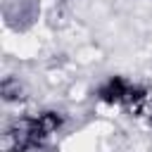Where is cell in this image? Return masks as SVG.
Returning <instances> with one entry per match:
<instances>
[{
    "label": "cell",
    "instance_id": "7a4b0ae2",
    "mask_svg": "<svg viewBox=\"0 0 152 152\" xmlns=\"http://www.w3.org/2000/svg\"><path fill=\"white\" fill-rule=\"evenodd\" d=\"M19 93H21V88H19V83L14 78H5L2 81V97L5 100H17V97H21Z\"/></svg>",
    "mask_w": 152,
    "mask_h": 152
},
{
    "label": "cell",
    "instance_id": "6da1fadb",
    "mask_svg": "<svg viewBox=\"0 0 152 152\" xmlns=\"http://www.w3.org/2000/svg\"><path fill=\"white\" fill-rule=\"evenodd\" d=\"M131 88L133 86H128L121 76H114V78H109L102 88H100V97L104 100V102H126L128 100V95H131Z\"/></svg>",
    "mask_w": 152,
    "mask_h": 152
}]
</instances>
